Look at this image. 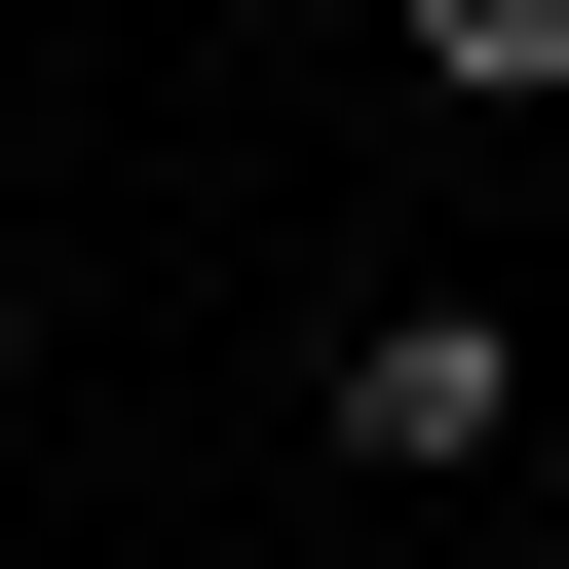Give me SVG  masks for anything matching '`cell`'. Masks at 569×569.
Listing matches in <instances>:
<instances>
[{
	"mask_svg": "<svg viewBox=\"0 0 569 569\" xmlns=\"http://www.w3.org/2000/svg\"><path fill=\"white\" fill-rule=\"evenodd\" d=\"M342 456L380 493H493L531 456V305H342Z\"/></svg>",
	"mask_w": 569,
	"mask_h": 569,
	"instance_id": "cell-1",
	"label": "cell"
},
{
	"mask_svg": "<svg viewBox=\"0 0 569 569\" xmlns=\"http://www.w3.org/2000/svg\"><path fill=\"white\" fill-rule=\"evenodd\" d=\"M418 114H569V0H418Z\"/></svg>",
	"mask_w": 569,
	"mask_h": 569,
	"instance_id": "cell-2",
	"label": "cell"
}]
</instances>
